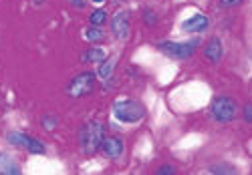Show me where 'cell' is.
Returning <instances> with one entry per match:
<instances>
[{
  "mask_svg": "<svg viewBox=\"0 0 252 175\" xmlns=\"http://www.w3.org/2000/svg\"><path fill=\"white\" fill-rule=\"evenodd\" d=\"M107 58V55H105V51L103 49H89L85 55H83V60H91V62H101V60H105Z\"/></svg>",
  "mask_w": 252,
  "mask_h": 175,
  "instance_id": "4fadbf2b",
  "label": "cell"
},
{
  "mask_svg": "<svg viewBox=\"0 0 252 175\" xmlns=\"http://www.w3.org/2000/svg\"><path fill=\"white\" fill-rule=\"evenodd\" d=\"M6 139L12 145H16L20 149H27L29 153H34V155H45L47 153V147L38 139L31 137V135H25V133H18V131H10V133H6Z\"/></svg>",
  "mask_w": 252,
  "mask_h": 175,
  "instance_id": "5b68a950",
  "label": "cell"
},
{
  "mask_svg": "<svg viewBox=\"0 0 252 175\" xmlns=\"http://www.w3.org/2000/svg\"><path fill=\"white\" fill-rule=\"evenodd\" d=\"M220 2H222L224 6H236V4L242 2V0H220Z\"/></svg>",
  "mask_w": 252,
  "mask_h": 175,
  "instance_id": "ffe728a7",
  "label": "cell"
},
{
  "mask_svg": "<svg viewBox=\"0 0 252 175\" xmlns=\"http://www.w3.org/2000/svg\"><path fill=\"white\" fill-rule=\"evenodd\" d=\"M85 38L91 40V42H97V40H103L105 34H103V30H101L99 27H91V29L85 30Z\"/></svg>",
  "mask_w": 252,
  "mask_h": 175,
  "instance_id": "9a60e30c",
  "label": "cell"
},
{
  "mask_svg": "<svg viewBox=\"0 0 252 175\" xmlns=\"http://www.w3.org/2000/svg\"><path fill=\"white\" fill-rule=\"evenodd\" d=\"M204 57H206L210 62H214V64L222 60V57H224V47H222V40H220L218 36H214V38L208 40V45L204 47Z\"/></svg>",
  "mask_w": 252,
  "mask_h": 175,
  "instance_id": "30bf717a",
  "label": "cell"
},
{
  "mask_svg": "<svg viewBox=\"0 0 252 175\" xmlns=\"http://www.w3.org/2000/svg\"><path fill=\"white\" fill-rule=\"evenodd\" d=\"M244 121L246 123H252V103H246L244 105Z\"/></svg>",
  "mask_w": 252,
  "mask_h": 175,
  "instance_id": "e0dca14e",
  "label": "cell"
},
{
  "mask_svg": "<svg viewBox=\"0 0 252 175\" xmlns=\"http://www.w3.org/2000/svg\"><path fill=\"white\" fill-rule=\"evenodd\" d=\"M45 125H47L49 129H53V127H55V119H45Z\"/></svg>",
  "mask_w": 252,
  "mask_h": 175,
  "instance_id": "44dd1931",
  "label": "cell"
},
{
  "mask_svg": "<svg viewBox=\"0 0 252 175\" xmlns=\"http://www.w3.org/2000/svg\"><path fill=\"white\" fill-rule=\"evenodd\" d=\"M208 25H210V20L206 14H194L182 23V30L184 32H204Z\"/></svg>",
  "mask_w": 252,
  "mask_h": 175,
  "instance_id": "9c48e42d",
  "label": "cell"
},
{
  "mask_svg": "<svg viewBox=\"0 0 252 175\" xmlns=\"http://www.w3.org/2000/svg\"><path fill=\"white\" fill-rule=\"evenodd\" d=\"M0 173L2 175H18L20 173V167L14 161V157H10L4 151H0Z\"/></svg>",
  "mask_w": 252,
  "mask_h": 175,
  "instance_id": "8fae6325",
  "label": "cell"
},
{
  "mask_svg": "<svg viewBox=\"0 0 252 175\" xmlns=\"http://www.w3.org/2000/svg\"><path fill=\"white\" fill-rule=\"evenodd\" d=\"M210 171L216 173V175H218V173H220V175H222V173H236V167H230V165H214Z\"/></svg>",
  "mask_w": 252,
  "mask_h": 175,
  "instance_id": "2e32d148",
  "label": "cell"
},
{
  "mask_svg": "<svg viewBox=\"0 0 252 175\" xmlns=\"http://www.w3.org/2000/svg\"><path fill=\"white\" fill-rule=\"evenodd\" d=\"M113 115L121 123H137L145 117V107L133 99H121L113 105Z\"/></svg>",
  "mask_w": 252,
  "mask_h": 175,
  "instance_id": "6da1fadb",
  "label": "cell"
},
{
  "mask_svg": "<svg viewBox=\"0 0 252 175\" xmlns=\"http://www.w3.org/2000/svg\"><path fill=\"white\" fill-rule=\"evenodd\" d=\"M99 151L109 159H119L121 153H123V139L117 137V135H105L103 141H101Z\"/></svg>",
  "mask_w": 252,
  "mask_h": 175,
  "instance_id": "52a82bcc",
  "label": "cell"
},
{
  "mask_svg": "<svg viewBox=\"0 0 252 175\" xmlns=\"http://www.w3.org/2000/svg\"><path fill=\"white\" fill-rule=\"evenodd\" d=\"M210 113H212L214 121H218V123H230L236 119L238 105L230 97H216L212 101V105H210Z\"/></svg>",
  "mask_w": 252,
  "mask_h": 175,
  "instance_id": "3957f363",
  "label": "cell"
},
{
  "mask_svg": "<svg viewBox=\"0 0 252 175\" xmlns=\"http://www.w3.org/2000/svg\"><path fill=\"white\" fill-rule=\"evenodd\" d=\"M93 87H95V73H91V71H87V73H81V75H77L71 83H69V87H67V93L71 95V97H85V95H89L91 91H93Z\"/></svg>",
  "mask_w": 252,
  "mask_h": 175,
  "instance_id": "8992f818",
  "label": "cell"
},
{
  "mask_svg": "<svg viewBox=\"0 0 252 175\" xmlns=\"http://www.w3.org/2000/svg\"><path fill=\"white\" fill-rule=\"evenodd\" d=\"M91 2H95V4H103L105 0H91Z\"/></svg>",
  "mask_w": 252,
  "mask_h": 175,
  "instance_id": "603a6c76",
  "label": "cell"
},
{
  "mask_svg": "<svg viewBox=\"0 0 252 175\" xmlns=\"http://www.w3.org/2000/svg\"><path fill=\"white\" fill-rule=\"evenodd\" d=\"M103 137H105V131H103V125H101L99 121H91V123H87L85 127L81 129V133H79L81 149L85 151L87 155H93L95 151H99Z\"/></svg>",
  "mask_w": 252,
  "mask_h": 175,
  "instance_id": "7a4b0ae2",
  "label": "cell"
},
{
  "mask_svg": "<svg viewBox=\"0 0 252 175\" xmlns=\"http://www.w3.org/2000/svg\"><path fill=\"white\" fill-rule=\"evenodd\" d=\"M200 45V40H192V42H174V40H163L158 45L159 53H163L165 57L176 58V60H184L188 57H192L196 47Z\"/></svg>",
  "mask_w": 252,
  "mask_h": 175,
  "instance_id": "277c9868",
  "label": "cell"
},
{
  "mask_svg": "<svg viewBox=\"0 0 252 175\" xmlns=\"http://www.w3.org/2000/svg\"><path fill=\"white\" fill-rule=\"evenodd\" d=\"M105 20H107V12L105 10H95V12H91V16H89V23H91V27H101Z\"/></svg>",
  "mask_w": 252,
  "mask_h": 175,
  "instance_id": "5bb4252c",
  "label": "cell"
},
{
  "mask_svg": "<svg viewBox=\"0 0 252 175\" xmlns=\"http://www.w3.org/2000/svg\"><path fill=\"white\" fill-rule=\"evenodd\" d=\"M145 23H148V25H154L156 23V16H154L152 10H145Z\"/></svg>",
  "mask_w": 252,
  "mask_h": 175,
  "instance_id": "d6986e66",
  "label": "cell"
},
{
  "mask_svg": "<svg viewBox=\"0 0 252 175\" xmlns=\"http://www.w3.org/2000/svg\"><path fill=\"white\" fill-rule=\"evenodd\" d=\"M111 30L117 38H125L129 34V14L125 10L115 12V16L111 18Z\"/></svg>",
  "mask_w": 252,
  "mask_h": 175,
  "instance_id": "ba28073f",
  "label": "cell"
},
{
  "mask_svg": "<svg viewBox=\"0 0 252 175\" xmlns=\"http://www.w3.org/2000/svg\"><path fill=\"white\" fill-rule=\"evenodd\" d=\"M113 71H115V58H113V57L101 60V67H99V77H101V79H105V81L111 79Z\"/></svg>",
  "mask_w": 252,
  "mask_h": 175,
  "instance_id": "7c38bea8",
  "label": "cell"
},
{
  "mask_svg": "<svg viewBox=\"0 0 252 175\" xmlns=\"http://www.w3.org/2000/svg\"><path fill=\"white\" fill-rule=\"evenodd\" d=\"M73 4H77L79 8H83V0H73Z\"/></svg>",
  "mask_w": 252,
  "mask_h": 175,
  "instance_id": "7402d4cb",
  "label": "cell"
},
{
  "mask_svg": "<svg viewBox=\"0 0 252 175\" xmlns=\"http://www.w3.org/2000/svg\"><path fill=\"white\" fill-rule=\"evenodd\" d=\"M158 173H159V175H172V173H176V169L170 167V165H165V167H161Z\"/></svg>",
  "mask_w": 252,
  "mask_h": 175,
  "instance_id": "ac0fdd59",
  "label": "cell"
}]
</instances>
